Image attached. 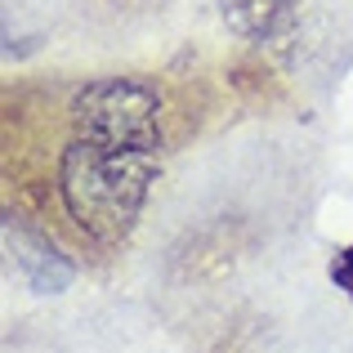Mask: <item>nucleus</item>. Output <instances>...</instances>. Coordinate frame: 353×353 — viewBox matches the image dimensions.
Returning <instances> with one entry per match:
<instances>
[{
    "label": "nucleus",
    "mask_w": 353,
    "mask_h": 353,
    "mask_svg": "<svg viewBox=\"0 0 353 353\" xmlns=\"http://www.w3.org/2000/svg\"><path fill=\"white\" fill-rule=\"evenodd\" d=\"M72 134L161 152V94L134 77L94 81L72 103Z\"/></svg>",
    "instance_id": "obj_2"
},
{
    "label": "nucleus",
    "mask_w": 353,
    "mask_h": 353,
    "mask_svg": "<svg viewBox=\"0 0 353 353\" xmlns=\"http://www.w3.org/2000/svg\"><path fill=\"white\" fill-rule=\"evenodd\" d=\"M157 157H161L157 148L99 143V139L72 134L59 161V192L68 206V219L85 237L117 246L134 228L148 201V188L157 179Z\"/></svg>",
    "instance_id": "obj_1"
},
{
    "label": "nucleus",
    "mask_w": 353,
    "mask_h": 353,
    "mask_svg": "<svg viewBox=\"0 0 353 353\" xmlns=\"http://www.w3.org/2000/svg\"><path fill=\"white\" fill-rule=\"evenodd\" d=\"M331 282L345 286V291H353V246L345 250V255H336V264H331Z\"/></svg>",
    "instance_id": "obj_5"
},
{
    "label": "nucleus",
    "mask_w": 353,
    "mask_h": 353,
    "mask_svg": "<svg viewBox=\"0 0 353 353\" xmlns=\"http://www.w3.org/2000/svg\"><path fill=\"white\" fill-rule=\"evenodd\" d=\"M9 246H14L18 264L27 268V277H32L36 291H63V286L72 282V268L63 264L59 250L45 246L41 237H18V241H14V233H9Z\"/></svg>",
    "instance_id": "obj_4"
},
{
    "label": "nucleus",
    "mask_w": 353,
    "mask_h": 353,
    "mask_svg": "<svg viewBox=\"0 0 353 353\" xmlns=\"http://www.w3.org/2000/svg\"><path fill=\"white\" fill-rule=\"evenodd\" d=\"M219 9L233 32L250 36V41H268L291 23L295 0H219Z\"/></svg>",
    "instance_id": "obj_3"
}]
</instances>
